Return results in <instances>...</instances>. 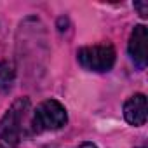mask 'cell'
Here are the masks:
<instances>
[{"instance_id": "7a4b0ae2", "label": "cell", "mask_w": 148, "mask_h": 148, "mask_svg": "<svg viewBox=\"0 0 148 148\" xmlns=\"http://www.w3.org/2000/svg\"><path fill=\"white\" fill-rule=\"evenodd\" d=\"M66 120H68V115H66L64 106L56 99H47L40 103L37 110L33 112L32 125L35 132L56 131V129H61L66 124Z\"/></svg>"}, {"instance_id": "6da1fadb", "label": "cell", "mask_w": 148, "mask_h": 148, "mask_svg": "<svg viewBox=\"0 0 148 148\" xmlns=\"http://www.w3.org/2000/svg\"><path fill=\"white\" fill-rule=\"evenodd\" d=\"M28 99H18L0 119V148H18L21 136V124L28 110Z\"/></svg>"}, {"instance_id": "277c9868", "label": "cell", "mask_w": 148, "mask_h": 148, "mask_svg": "<svg viewBox=\"0 0 148 148\" xmlns=\"http://www.w3.org/2000/svg\"><path fill=\"white\" fill-rule=\"evenodd\" d=\"M129 54L138 66H145L148 61V30L145 25L134 26L129 38Z\"/></svg>"}, {"instance_id": "5b68a950", "label": "cell", "mask_w": 148, "mask_h": 148, "mask_svg": "<svg viewBox=\"0 0 148 148\" xmlns=\"http://www.w3.org/2000/svg\"><path fill=\"white\" fill-rule=\"evenodd\" d=\"M124 117L131 125H143L146 122V98L145 94L131 96L124 105Z\"/></svg>"}, {"instance_id": "8992f818", "label": "cell", "mask_w": 148, "mask_h": 148, "mask_svg": "<svg viewBox=\"0 0 148 148\" xmlns=\"http://www.w3.org/2000/svg\"><path fill=\"white\" fill-rule=\"evenodd\" d=\"M16 80V70L14 64L9 61L0 63V92H9Z\"/></svg>"}, {"instance_id": "52a82bcc", "label": "cell", "mask_w": 148, "mask_h": 148, "mask_svg": "<svg viewBox=\"0 0 148 148\" xmlns=\"http://www.w3.org/2000/svg\"><path fill=\"white\" fill-rule=\"evenodd\" d=\"M134 7L139 11L141 18H146V14H148V2H138V4H134Z\"/></svg>"}, {"instance_id": "ba28073f", "label": "cell", "mask_w": 148, "mask_h": 148, "mask_svg": "<svg viewBox=\"0 0 148 148\" xmlns=\"http://www.w3.org/2000/svg\"><path fill=\"white\" fill-rule=\"evenodd\" d=\"M77 148H98L94 143H82L80 146H77Z\"/></svg>"}, {"instance_id": "3957f363", "label": "cell", "mask_w": 148, "mask_h": 148, "mask_svg": "<svg viewBox=\"0 0 148 148\" xmlns=\"http://www.w3.org/2000/svg\"><path fill=\"white\" fill-rule=\"evenodd\" d=\"M79 63L82 68L89 71H108L115 64V49L112 44H96V45H87L82 47L77 52Z\"/></svg>"}]
</instances>
